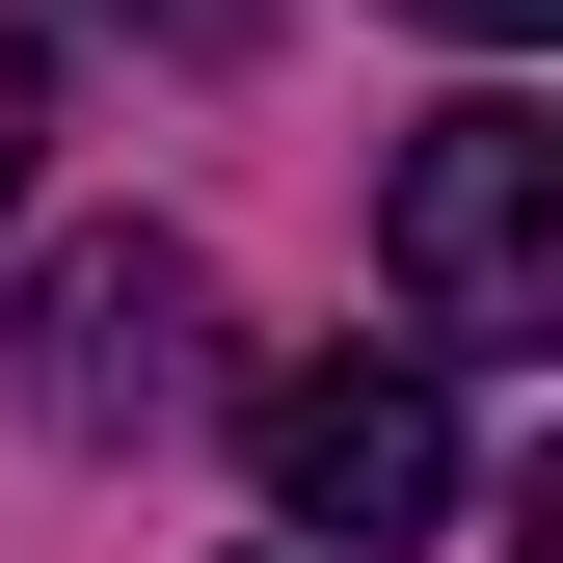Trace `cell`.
<instances>
[{"mask_svg": "<svg viewBox=\"0 0 563 563\" xmlns=\"http://www.w3.org/2000/svg\"><path fill=\"white\" fill-rule=\"evenodd\" d=\"M376 268L430 349H563V108L537 81H456L376 188Z\"/></svg>", "mask_w": 563, "mask_h": 563, "instance_id": "6da1fadb", "label": "cell"}, {"mask_svg": "<svg viewBox=\"0 0 563 563\" xmlns=\"http://www.w3.org/2000/svg\"><path fill=\"white\" fill-rule=\"evenodd\" d=\"M430 27H456V54H537V27H563V0H430Z\"/></svg>", "mask_w": 563, "mask_h": 563, "instance_id": "8992f818", "label": "cell"}, {"mask_svg": "<svg viewBox=\"0 0 563 563\" xmlns=\"http://www.w3.org/2000/svg\"><path fill=\"white\" fill-rule=\"evenodd\" d=\"M242 456H268V510L349 537V563H402L456 510V402L402 376V349H296V376H242Z\"/></svg>", "mask_w": 563, "mask_h": 563, "instance_id": "7a4b0ae2", "label": "cell"}, {"mask_svg": "<svg viewBox=\"0 0 563 563\" xmlns=\"http://www.w3.org/2000/svg\"><path fill=\"white\" fill-rule=\"evenodd\" d=\"M27 162H54V54L0 27V216H27Z\"/></svg>", "mask_w": 563, "mask_h": 563, "instance_id": "5b68a950", "label": "cell"}, {"mask_svg": "<svg viewBox=\"0 0 563 563\" xmlns=\"http://www.w3.org/2000/svg\"><path fill=\"white\" fill-rule=\"evenodd\" d=\"M188 349H216V268H188V242H54L27 268V430H162V402H188Z\"/></svg>", "mask_w": 563, "mask_h": 563, "instance_id": "3957f363", "label": "cell"}, {"mask_svg": "<svg viewBox=\"0 0 563 563\" xmlns=\"http://www.w3.org/2000/svg\"><path fill=\"white\" fill-rule=\"evenodd\" d=\"M108 27H134V54H188V81H242V54L296 27V0H108Z\"/></svg>", "mask_w": 563, "mask_h": 563, "instance_id": "277c9868", "label": "cell"}]
</instances>
